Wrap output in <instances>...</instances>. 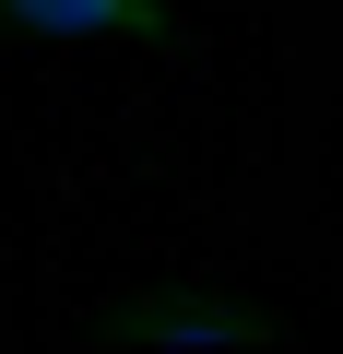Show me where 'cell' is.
I'll list each match as a JSON object with an SVG mask.
<instances>
[{
	"mask_svg": "<svg viewBox=\"0 0 343 354\" xmlns=\"http://www.w3.org/2000/svg\"><path fill=\"white\" fill-rule=\"evenodd\" d=\"M83 342H107V354H272L284 319L225 283H154V295H118Z\"/></svg>",
	"mask_w": 343,
	"mask_h": 354,
	"instance_id": "cell-1",
	"label": "cell"
},
{
	"mask_svg": "<svg viewBox=\"0 0 343 354\" xmlns=\"http://www.w3.org/2000/svg\"><path fill=\"white\" fill-rule=\"evenodd\" d=\"M0 24L48 36V48H166L178 0H0Z\"/></svg>",
	"mask_w": 343,
	"mask_h": 354,
	"instance_id": "cell-2",
	"label": "cell"
}]
</instances>
